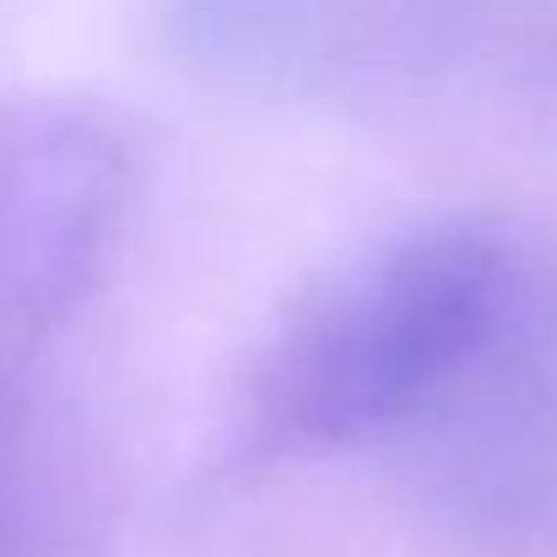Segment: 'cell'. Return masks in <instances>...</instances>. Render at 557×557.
Here are the masks:
<instances>
[{"label": "cell", "mask_w": 557, "mask_h": 557, "mask_svg": "<svg viewBox=\"0 0 557 557\" xmlns=\"http://www.w3.org/2000/svg\"><path fill=\"white\" fill-rule=\"evenodd\" d=\"M536 244L493 216L395 227L314 276L238 389V455L384 449L471 358Z\"/></svg>", "instance_id": "1"}, {"label": "cell", "mask_w": 557, "mask_h": 557, "mask_svg": "<svg viewBox=\"0 0 557 557\" xmlns=\"http://www.w3.org/2000/svg\"><path fill=\"white\" fill-rule=\"evenodd\" d=\"M185 60L325 109L557 114V0H174Z\"/></svg>", "instance_id": "2"}, {"label": "cell", "mask_w": 557, "mask_h": 557, "mask_svg": "<svg viewBox=\"0 0 557 557\" xmlns=\"http://www.w3.org/2000/svg\"><path fill=\"white\" fill-rule=\"evenodd\" d=\"M411 515L471 557H557V260L531 255L493 331L384 444Z\"/></svg>", "instance_id": "3"}, {"label": "cell", "mask_w": 557, "mask_h": 557, "mask_svg": "<svg viewBox=\"0 0 557 557\" xmlns=\"http://www.w3.org/2000/svg\"><path fill=\"white\" fill-rule=\"evenodd\" d=\"M136 195L131 136L82 98L0 103V373L44 369L103 282Z\"/></svg>", "instance_id": "4"}, {"label": "cell", "mask_w": 557, "mask_h": 557, "mask_svg": "<svg viewBox=\"0 0 557 557\" xmlns=\"http://www.w3.org/2000/svg\"><path fill=\"white\" fill-rule=\"evenodd\" d=\"M82 493L44 369L0 373V557H76Z\"/></svg>", "instance_id": "5"}]
</instances>
